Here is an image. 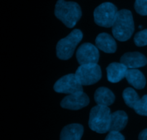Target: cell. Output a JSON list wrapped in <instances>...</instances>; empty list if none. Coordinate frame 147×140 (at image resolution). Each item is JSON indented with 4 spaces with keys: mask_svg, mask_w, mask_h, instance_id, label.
I'll use <instances>...</instances> for the list:
<instances>
[{
    "mask_svg": "<svg viewBox=\"0 0 147 140\" xmlns=\"http://www.w3.org/2000/svg\"><path fill=\"white\" fill-rule=\"evenodd\" d=\"M134 31V22L131 11L128 9L118 11L112 25V32L116 40L124 42L130 39Z\"/></svg>",
    "mask_w": 147,
    "mask_h": 140,
    "instance_id": "2",
    "label": "cell"
},
{
    "mask_svg": "<svg viewBox=\"0 0 147 140\" xmlns=\"http://www.w3.org/2000/svg\"><path fill=\"white\" fill-rule=\"evenodd\" d=\"M96 44L98 48L106 53H113L116 52L117 45L112 36L108 33H100L96 39Z\"/></svg>",
    "mask_w": 147,
    "mask_h": 140,
    "instance_id": "12",
    "label": "cell"
},
{
    "mask_svg": "<svg viewBox=\"0 0 147 140\" xmlns=\"http://www.w3.org/2000/svg\"><path fill=\"white\" fill-rule=\"evenodd\" d=\"M82 39L83 33L78 29L73 30L67 37L61 39L56 46V54L58 58L64 60L70 59Z\"/></svg>",
    "mask_w": 147,
    "mask_h": 140,
    "instance_id": "4",
    "label": "cell"
},
{
    "mask_svg": "<svg viewBox=\"0 0 147 140\" xmlns=\"http://www.w3.org/2000/svg\"><path fill=\"white\" fill-rule=\"evenodd\" d=\"M134 109L138 114L147 116V95L139 99Z\"/></svg>",
    "mask_w": 147,
    "mask_h": 140,
    "instance_id": "18",
    "label": "cell"
},
{
    "mask_svg": "<svg viewBox=\"0 0 147 140\" xmlns=\"http://www.w3.org/2000/svg\"><path fill=\"white\" fill-rule=\"evenodd\" d=\"M123 98L126 104L129 107L133 108V109L140 99L137 93L131 88H127L123 91Z\"/></svg>",
    "mask_w": 147,
    "mask_h": 140,
    "instance_id": "17",
    "label": "cell"
},
{
    "mask_svg": "<svg viewBox=\"0 0 147 140\" xmlns=\"http://www.w3.org/2000/svg\"><path fill=\"white\" fill-rule=\"evenodd\" d=\"M55 15L66 27L73 28L81 17L82 11L78 3L58 0L55 4Z\"/></svg>",
    "mask_w": 147,
    "mask_h": 140,
    "instance_id": "1",
    "label": "cell"
},
{
    "mask_svg": "<svg viewBox=\"0 0 147 140\" xmlns=\"http://www.w3.org/2000/svg\"><path fill=\"white\" fill-rule=\"evenodd\" d=\"M134 8L136 12L141 15H147V0H136Z\"/></svg>",
    "mask_w": 147,
    "mask_h": 140,
    "instance_id": "20",
    "label": "cell"
},
{
    "mask_svg": "<svg viewBox=\"0 0 147 140\" xmlns=\"http://www.w3.org/2000/svg\"><path fill=\"white\" fill-rule=\"evenodd\" d=\"M128 122V116L123 111H117L111 114L109 132H120L126 127Z\"/></svg>",
    "mask_w": 147,
    "mask_h": 140,
    "instance_id": "14",
    "label": "cell"
},
{
    "mask_svg": "<svg viewBox=\"0 0 147 140\" xmlns=\"http://www.w3.org/2000/svg\"><path fill=\"white\" fill-rule=\"evenodd\" d=\"M111 110L109 106H94L90 110L88 125L91 130L99 134H104L110 129Z\"/></svg>",
    "mask_w": 147,
    "mask_h": 140,
    "instance_id": "3",
    "label": "cell"
},
{
    "mask_svg": "<svg viewBox=\"0 0 147 140\" xmlns=\"http://www.w3.org/2000/svg\"><path fill=\"white\" fill-rule=\"evenodd\" d=\"M94 99L97 105L109 106L114 102L115 96L108 88L100 87L95 92Z\"/></svg>",
    "mask_w": 147,
    "mask_h": 140,
    "instance_id": "15",
    "label": "cell"
},
{
    "mask_svg": "<svg viewBox=\"0 0 147 140\" xmlns=\"http://www.w3.org/2000/svg\"><path fill=\"white\" fill-rule=\"evenodd\" d=\"M126 78L128 83L137 89H142L146 86V78L143 73L137 69H129Z\"/></svg>",
    "mask_w": 147,
    "mask_h": 140,
    "instance_id": "16",
    "label": "cell"
},
{
    "mask_svg": "<svg viewBox=\"0 0 147 140\" xmlns=\"http://www.w3.org/2000/svg\"><path fill=\"white\" fill-rule=\"evenodd\" d=\"M89 98L83 92L70 94L65 97L60 103V106L64 109L70 110H79L88 105Z\"/></svg>",
    "mask_w": 147,
    "mask_h": 140,
    "instance_id": "9",
    "label": "cell"
},
{
    "mask_svg": "<svg viewBox=\"0 0 147 140\" xmlns=\"http://www.w3.org/2000/svg\"><path fill=\"white\" fill-rule=\"evenodd\" d=\"M55 91L57 93L66 94H76L83 92V86L78 80L75 74H67L57 80L53 86Z\"/></svg>",
    "mask_w": 147,
    "mask_h": 140,
    "instance_id": "7",
    "label": "cell"
},
{
    "mask_svg": "<svg viewBox=\"0 0 147 140\" xmlns=\"http://www.w3.org/2000/svg\"><path fill=\"white\" fill-rule=\"evenodd\" d=\"M105 140H125V138L120 132H110Z\"/></svg>",
    "mask_w": 147,
    "mask_h": 140,
    "instance_id": "21",
    "label": "cell"
},
{
    "mask_svg": "<svg viewBox=\"0 0 147 140\" xmlns=\"http://www.w3.org/2000/svg\"><path fill=\"white\" fill-rule=\"evenodd\" d=\"M117 7L111 2H104L94 10V21L100 27H111L113 25L117 14Z\"/></svg>",
    "mask_w": 147,
    "mask_h": 140,
    "instance_id": "5",
    "label": "cell"
},
{
    "mask_svg": "<svg viewBox=\"0 0 147 140\" xmlns=\"http://www.w3.org/2000/svg\"><path fill=\"white\" fill-rule=\"evenodd\" d=\"M75 75L82 86L94 84L100 80L102 76L101 69L97 63L80 65Z\"/></svg>",
    "mask_w": 147,
    "mask_h": 140,
    "instance_id": "6",
    "label": "cell"
},
{
    "mask_svg": "<svg viewBox=\"0 0 147 140\" xmlns=\"http://www.w3.org/2000/svg\"><path fill=\"white\" fill-rule=\"evenodd\" d=\"M139 140H147V129L143 130L139 134Z\"/></svg>",
    "mask_w": 147,
    "mask_h": 140,
    "instance_id": "22",
    "label": "cell"
},
{
    "mask_svg": "<svg viewBox=\"0 0 147 140\" xmlns=\"http://www.w3.org/2000/svg\"><path fill=\"white\" fill-rule=\"evenodd\" d=\"M134 40L136 46L143 47L147 45V30H142L136 33Z\"/></svg>",
    "mask_w": 147,
    "mask_h": 140,
    "instance_id": "19",
    "label": "cell"
},
{
    "mask_svg": "<svg viewBox=\"0 0 147 140\" xmlns=\"http://www.w3.org/2000/svg\"><path fill=\"white\" fill-rule=\"evenodd\" d=\"M121 63L129 69H136L143 67L147 64V58L139 52L126 53L121 57Z\"/></svg>",
    "mask_w": 147,
    "mask_h": 140,
    "instance_id": "10",
    "label": "cell"
},
{
    "mask_svg": "<svg viewBox=\"0 0 147 140\" xmlns=\"http://www.w3.org/2000/svg\"><path fill=\"white\" fill-rule=\"evenodd\" d=\"M99 56L98 47L88 43L81 45L76 52V58L80 65L97 63Z\"/></svg>",
    "mask_w": 147,
    "mask_h": 140,
    "instance_id": "8",
    "label": "cell"
},
{
    "mask_svg": "<svg viewBox=\"0 0 147 140\" xmlns=\"http://www.w3.org/2000/svg\"><path fill=\"white\" fill-rule=\"evenodd\" d=\"M83 134V126L81 124H71L63 128L60 140H80Z\"/></svg>",
    "mask_w": 147,
    "mask_h": 140,
    "instance_id": "13",
    "label": "cell"
},
{
    "mask_svg": "<svg viewBox=\"0 0 147 140\" xmlns=\"http://www.w3.org/2000/svg\"><path fill=\"white\" fill-rule=\"evenodd\" d=\"M128 70L125 65L121 63H112L106 68L107 78L111 83H118L126 77Z\"/></svg>",
    "mask_w": 147,
    "mask_h": 140,
    "instance_id": "11",
    "label": "cell"
}]
</instances>
